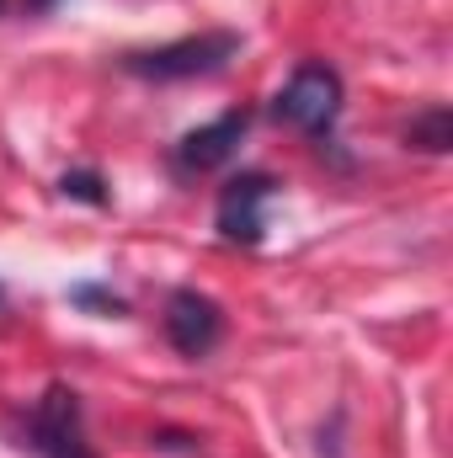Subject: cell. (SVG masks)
<instances>
[{"label": "cell", "instance_id": "obj_1", "mask_svg": "<svg viewBox=\"0 0 453 458\" xmlns=\"http://www.w3.org/2000/svg\"><path fill=\"white\" fill-rule=\"evenodd\" d=\"M341 102H346V86H341L337 70H331L326 59H304V64L288 75V86L272 97V117L288 123V128H299L310 144L326 149L331 133H337Z\"/></svg>", "mask_w": 453, "mask_h": 458}, {"label": "cell", "instance_id": "obj_2", "mask_svg": "<svg viewBox=\"0 0 453 458\" xmlns=\"http://www.w3.org/2000/svg\"><path fill=\"white\" fill-rule=\"evenodd\" d=\"M16 443L38 458H97L86 443V411L70 384H48L32 411L16 416Z\"/></svg>", "mask_w": 453, "mask_h": 458}, {"label": "cell", "instance_id": "obj_3", "mask_svg": "<svg viewBox=\"0 0 453 458\" xmlns=\"http://www.w3.org/2000/svg\"><path fill=\"white\" fill-rule=\"evenodd\" d=\"M235 54H240V32H198V38H176L160 48H133L123 54V70L139 81L171 86V81H198V75L225 70Z\"/></svg>", "mask_w": 453, "mask_h": 458}, {"label": "cell", "instance_id": "obj_4", "mask_svg": "<svg viewBox=\"0 0 453 458\" xmlns=\"http://www.w3.org/2000/svg\"><path fill=\"white\" fill-rule=\"evenodd\" d=\"M278 192V176L267 171H240L219 187V208H214V225L229 245H261L267 240V203Z\"/></svg>", "mask_w": 453, "mask_h": 458}, {"label": "cell", "instance_id": "obj_5", "mask_svg": "<svg viewBox=\"0 0 453 458\" xmlns=\"http://www.w3.org/2000/svg\"><path fill=\"white\" fill-rule=\"evenodd\" d=\"M166 342L182 357H209L225 342V310L198 288H176L166 299Z\"/></svg>", "mask_w": 453, "mask_h": 458}, {"label": "cell", "instance_id": "obj_6", "mask_svg": "<svg viewBox=\"0 0 453 458\" xmlns=\"http://www.w3.org/2000/svg\"><path fill=\"white\" fill-rule=\"evenodd\" d=\"M245 128H251V113H245V107H229L225 117H214V123H203V128L182 133V144H176V155H171V160H176V171H182V176H203V171L229 165V155L240 149Z\"/></svg>", "mask_w": 453, "mask_h": 458}, {"label": "cell", "instance_id": "obj_7", "mask_svg": "<svg viewBox=\"0 0 453 458\" xmlns=\"http://www.w3.org/2000/svg\"><path fill=\"white\" fill-rule=\"evenodd\" d=\"M406 144L411 149H422V155H449L453 149V113L438 102V107H427V113H416L406 123Z\"/></svg>", "mask_w": 453, "mask_h": 458}, {"label": "cell", "instance_id": "obj_8", "mask_svg": "<svg viewBox=\"0 0 453 458\" xmlns=\"http://www.w3.org/2000/svg\"><path fill=\"white\" fill-rule=\"evenodd\" d=\"M70 304H75V310H91L97 320H123V315H128V299L113 293V288H102V283H75V288H70Z\"/></svg>", "mask_w": 453, "mask_h": 458}, {"label": "cell", "instance_id": "obj_9", "mask_svg": "<svg viewBox=\"0 0 453 458\" xmlns=\"http://www.w3.org/2000/svg\"><path fill=\"white\" fill-rule=\"evenodd\" d=\"M59 192L75 198V203H91V208H107V203H113L102 171H64V176H59Z\"/></svg>", "mask_w": 453, "mask_h": 458}, {"label": "cell", "instance_id": "obj_10", "mask_svg": "<svg viewBox=\"0 0 453 458\" xmlns=\"http://www.w3.org/2000/svg\"><path fill=\"white\" fill-rule=\"evenodd\" d=\"M27 5H32V11H43V5H54V0H27Z\"/></svg>", "mask_w": 453, "mask_h": 458}, {"label": "cell", "instance_id": "obj_11", "mask_svg": "<svg viewBox=\"0 0 453 458\" xmlns=\"http://www.w3.org/2000/svg\"><path fill=\"white\" fill-rule=\"evenodd\" d=\"M0 310H5V288H0Z\"/></svg>", "mask_w": 453, "mask_h": 458}, {"label": "cell", "instance_id": "obj_12", "mask_svg": "<svg viewBox=\"0 0 453 458\" xmlns=\"http://www.w3.org/2000/svg\"><path fill=\"white\" fill-rule=\"evenodd\" d=\"M0 5H5V0H0Z\"/></svg>", "mask_w": 453, "mask_h": 458}]
</instances>
